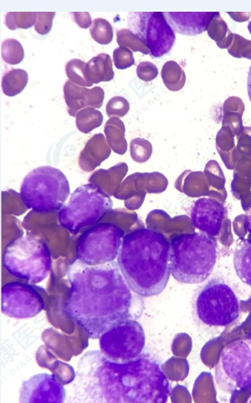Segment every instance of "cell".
Returning a JSON list of instances; mask_svg holds the SVG:
<instances>
[{"mask_svg":"<svg viewBox=\"0 0 251 403\" xmlns=\"http://www.w3.org/2000/svg\"><path fill=\"white\" fill-rule=\"evenodd\" d=\"M113 208V202L99 186L88 184L76 188L70 199L59 210L62 228L71 234L101 221Z\"/></svg>","mask_w":251,"mask_h":403,"instance_id":"52a82bcc","label":"cell"},{"mask_svg":"<svg viewBox=\"0 0 251 403\" xmlns=\"http://www.w3.org/2000/svg\"><path fill=\"white\" fill-rule=\"evenodd\" d=\"M70 15L72 16L76 24L83 29H87L92 25V19L88 12H73L70 13Z\"/></svg>","mask_w":251,"mask_h":403,"instance_id":"f1b7e54d","label":"cell"},{"mask_svg":"<svg viewBox=\"0 0 251 403\" xmlns=\"http://www.w3.org/2000/svg\"><path fill=\"white\" fill-rule=\"evenodd\" d=\"M3 265L11 276L36 284L50 276L53 261L47 243L33 234H25L7 245Z\"/></svg>","mask_w":251,"mask_h":403,"instance_id":"5b68a950","label":"cell"},{"mask_svg":"<svg viewBox=\"0 0 251 403\" xmlns=\"http://www.w3.org/2000/svg\"><path fill=\"white\" fill-rule=\"evenodd\" d=\"M70 288L64 310L90 339L131 319L133 291L120 270L118 262L81 267L68 273Z\"/></svg>","mask_w":251,"mask_h":403,"instance_id":"7a4b0ae2","label":"cell"},{"mask_svg":"<svg viewBox=\"0 0 251 403\" xmlns=\"http://www.w3.org/2000/svg\"><path fill=\"white\" fill-rule=\"evenodd\" d=\"M127 25L144 42L153 58L166 56L174 47L176 33L168 25L164 13L131 12Z\"/></svg>","mask_w":251,"mask_h":403,"instance_id":"7c38bea8","label":"cell"},{"mask_svg":"<svg viewBox=\"0 0 251 403\" xmlns=\"http://www.w3.org/2000/svg\"><path fill=\"white\" fill-rule=\"evenodd\" d=\"M233 264L241 282L251 286V239L241 240L237 244Z\"/></svg>","mask_w":251,"mask_h":403,"instance_id":"ac0fdd59","label":"cell"},{"mask_svg":"<svg viewBox=\"0 0 251 403\" xmlns=\"http://www.w3.org/2000/svg\"><path fill=\"white\" fill-rule=\"evenodd\" d=\"M226 215L224 206L215 199H198L191 208L194 227L211 236H218Z\"/></svg>","mask_w":251,"mask_h":403,"instance_id":"9a60e30c","label":"cell"},{"mask_svg":"<svg viewBox=\"0 0 251 403\" xmlns=\"http://www.w3.org/2000/svg\"><path fill=\"white\" fill-rule=\"evenodd\" d=\"M171 393L161 362L149 354L127 363L112 361L101 351L85 353L78 363L73 402L165 403Z\"/></svg>","mask_w":251,"mask_h":403,"instance_id":"6da1fadb","label":"cell"},{"mask_svg":"<svg viewBox=\"0 0 251 403\" xmlns=\"http://www.w3.org/2000/svg\"><path fill=\"white\" fill-rule=\"evenodd\" d=\"M145 342L146 337L142 326L135 319H128L103 334L99 345L108 359L127 363L144 354Z\"/></svg>","mask_w":251,"mask_h":403,"instance_id":"8fae6325","label":"cell"},{"mask_svg":"<svg viewBox=\"0 0 251 403\" xmlns=\"http://www.w3.org/2000/svg\"><path fill=\"white\" fill-rule=\"evenodd\" d=\"M65 399L66 390L54 374H36L20 388L19 402L22 403H62Z\"/></svg>","mask_w":251,"mask_h":403,"instance_id":"5bb4252c","label":"cell"},{"mask_svg":"<svg viewBox=\"0 0 251 403\" xmlns=\"http://www.w3.org/2000/svg\"><path fill=\"white\" fill-rule=\"evenodd\" d=\"M245 227L251 234V205L248 208L246 215H245Z\"/></svg>","mask_w":251,"mask_h":403,"instance_id":"f546056e","label":"cell"},{"mask_svg":"<svg viewBox=\"0 0 251 403\" xmlns=\"http://www.w3.org/2000/svg\"><path fill=\"white\" fill-rule=\"evenodd\" d=\"M129 108V102L127 99L122 97H115L107 103V113L109 117L113 115L122 117L127 115Z\"/></svg>","mask_w":251,"mask_h":403,"instance_id":"4316f807","label":"cell"},{"mask_svg":"<svg viewBox=\"0 0 251 403\" xmlns=\"http://www.w3.org/2000/svg\"><path fill=\"white\" fill-rule=\"evenodd\" d=\"M113 57L115 66L119 70H124L134 64L133 51L129 48L120 47L114 51Z\"/></svg>","mask_w":251,"mask_h":403,"instance_id":"d4e9b609","label":"cell"},{"mask_svg":"<svg viewBox=\"0 0 251 403\" xmlns=\"http://www.w3.org/2000/svg\"><path fill=\"white\" fill-rule=\"evenodd\" d=\"M195 313L198 319L209 327H228L241 313L238 296L221 279H213L196 293Z\"/></svg>","mask_w":251,"mask_h":403,"instance_id":"ba28073f","label":"cell"},{"mask_svg":"<svg viewBox=\"0 0 251 403\" xmlns=\"http://www.w3.org/2000/svg\"><path fill=\"white\" fill-rule=\"evenodd\" d=\"M2 58L8 64H18L24 59V48L16 39H7L2 42Z\"/></svg>","mask_w":251,"mask_h":403,"instance_id":"44dd1931","label":"cell"},{"mask_svg":"<svg viewBox=\"0 0 251 403\" xmlns=\"http://www.w3.org/2000/svg\"><path fill=\"white\" fill-rule=\"evenodd\" d=\"M85 64L81 60L75 59L68 62L66 66L67 75L71 81L76 82L77 84L90 87L92 84H90L85 77Z\"/></svg>","mask_w":251,"mask_h":403,"instance_id":"cb8c5ba5","label":"cell"},{"mask_svg":"<svg viewBox=\"0 0 251 403\" xmlns=\"http://www.w3.org/2000/svg\"><path fill=\"white\" fill-rule=\"evenodd\" d=\"M122 276L139 296L159 295L167 287L170 271V244L163 234L139 228L122 239L118 254Z\"/></svg>","mask_w":251,"mask_h":403,"instance_id":"3957f363","label":"cell"},{"mask_svg":"<svg viewBox=\"0 0 251 403\" xmlns=\"http://www.w3.org/2000/svg\"><path fill=\"white\" fill-rule=\"evenodd\" d=\"M28 74L21 69H13L7 71L2 79L3 93L7 96L14 97L22 93L27 87Z\"/></svg>","mask_w":251,"mask_h":403,"instance_id":"d6986e66","label":"cell"},{"mask_svg":"<svg viewBox=\"0 0 251 403\" xmlns=\"http://www.w3.org/2000/svg\"><path fill=\"white\" fill-rule=\"evenodd\" d=\"M215 380L220 390L235 394L251 388V339L226 345L220 354Z\"/></svg>","mask_w":251,"mask_h":403,"instance_id":"9c48e42d","label":"cell"},{"mask_svg":"<svg viewBox=\"0 0 251 403\" xmlns=\"http://www.w3.org/2000/svg\"><path fill=\"white\" fill-rule=\"evenodd\" d=\"M248 94H249V98L251 102V66L249 71V76H248Z\"/></svg>","mask_w":251,"mask_h":403,"instance_id":"4dcf8cb0","label":"cell"},{"mask_svg":"<svg viewBox=\"0 0 251 403\" xmlns=\"http://www.w3.org/2000/svg\"><path fill=\"white\" fill-rule=\"evenodd\" d=\"M218 12H166L168 25L174 32L183 36H196L208 29Z\"/></svg>","mask_w":251,"mask_h":403,"instance_id":"2e32d148","label":"cell"},{"mask_svg":"<svg viewBox=\"0 0 251 403\" xmlns=\"http://www.w3.org/2000/svg\"><path fill=\"white\" fill-rule=\"evenodd\" d=\"M116 41L120 47L129 48L134 51H142L145 54L150 53L149 49L144 42L137 34L130 29H120L116 32Z\"/></svg>","mask_w":251,"mask_h":403,"instance_id":"7402d4cb","label":"cell"},{"mask_svg":"<svg viewBox=\"0 0 251 403\" xmlns=\"http://www.w3.org/2000/svg\"><path fill=\"white\" fill-rule=\"evenodd\" d=\"M36 23V13L10 12L5 16V24L10 30L28 29Z\"/></svg>","mask_w":251,"mask_h":403,"instance_id":"603a6c76","label":"cell"},{"mask_svg":"<svg viewBox=\"0 0 251 403\" xmlns=\"http://www.w3.org/2000/svg\"><path fill=\"white\" fill-rule=\"evenodd\" d=\"M85 74L88 81L92 84L112 81L115 73L111 57L107 53L94 57L85 64Z\"/></svg>","mask_w":251,"mask_h":403,"instance_id":"e0dca14e","label":"cell"},{"mask_svg":"<svg viewBox=\"0 0 251 403\" xmlns=\"http://www.w3.org/2000/svg\"><path fill=\"white\" fill-rule=\"evenodd\" d=\"M124 231L113 223H101L79 237L76 256L79 261L96 267L115 261L118 257Z\"/></svg>","mask_w":251,"mask_h":403,"instance_id":"30bf717a","label":"cell"},{"mask_svg":"<svg viewBox=\"0 0 251 403\" xmlns=\"http://www.w3.org/2000/svg\"><path fill=\"white\" fill-rule=\"evenodd\" d=\"M155 66L150 62H142L137 67V75L142 81H151L156 74L153 71H155Z\"/></svg>","mask_w":251,"mask_h":403,"instance_id":"83f0119b","label":"cell"},{"mask_svg":"<svg viewBox=\"0 0 251 403\" xmlns=\"http://www.w3.org/2000/svg\"><path fill=\"white\" fill-rule=\"evenodd\" d=\"M44 310V301L31 285L8 282L1 290V310L16 319H32Z\"/></svg>","mask_w":251,"mask_h":403,"instance_id":"4fadbf2b","label":"cell"},{"mask_svg":"<svg viewBox=\"0 0 251 403\" xmlns=\"http://www.w3.org/2000/svg\"><path fill=\"white\" fill-rule=\"evenodd\" d=\"M70 195L66 175L53 167L34 169L20 187V196L25 207L38 213L61 210Z\"/></svg>","mask_w":251,"mask_h":403,"instance_id":"8992f818","label":"cell"},{"mask_svg":"<svg viewBox=\"0 0 251 403\" xmlns=\"http://www.w3.org/2000/svg\"><path fill=\"white\" fill-rule=\"evenodd\" d=\"M91 37L102 45H109L113 41L112 25L105 19H96L90 27Z\"/></svg>","mask_w":251,"mask_h":403,"instance_id":"ffe728a7","label":"cell"},{"mask_svg":"<svg viewBox=\"0 0 251 403\" xmlns=\"http://www.w3.org/2000/svg\"><path fill=\"white\" fill-rule=\"evenodd\" d=\"M54 16L55 12H37L36 23L34 25L36 32L42 36L49 34L53 27Z\"/></svg>","mask_w":251,"mask_h":403,"instance_id":"484cf974","label":"cell"},{"mask_svg":"<svg viewBox=\"0 0 251 403\" xmlns=\"http://www.w3.org/2000/svg\"><path fill=\"white\" fill-rule=\"evenodd\" d=\"M170 271L181 284L207 281L217 262V245L204 233L181 234L170 240Z\"/></svg>","mask_w":251,"mask_h":403,"instance_id":"277c9868","label":"cell"}]
</instances>
